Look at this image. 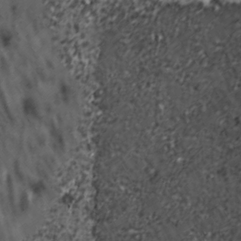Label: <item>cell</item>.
<instances>
[{"mask_svg":"<svg viewBox=\"0 0 241 241\" xmlns=\"http://www.w3.org/2000/svg\"><path fill=\"white\" fill-rule=\"evenodd\" d=\"M7 187L8 189V195H9V201L11 205V206L14 208V192L13 188L12 182L10 177L7 179Z\"/></svg>","mask_w":241,"mask_h":241,"instance_id":"6da1fadb","label":"cell"},{"mask_svg":"<svg viewBox=\"0 0 241 241\" xmlns=\"http://www.w3.org/2000/svg\"><path fill=\"white\" fill-rule=\"evenodd\" d=\"M28 201H27V195L25 193H24L21 195L20 199V207L22 210H25L27 207Z\"/></svg>","mask_w":241,"mask_h":241,"instance_id":"7a4b0ae2","label":"cell"}]
</instances>
